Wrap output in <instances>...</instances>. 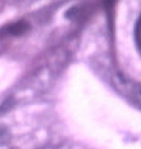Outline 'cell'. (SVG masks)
<instances>
[{"instance_id":"obj_1","label":"cell","mask_w":141,"mask_h":149,"mask_svg":"<svg viewBox=\"0 0 141 149\" xmlns=\"http://www.w3.org/2000/svg\"><path fill=\"white\" fill-rule=\"evenodd\" d=\"M26 30H27V24L23 22H18L10 27V32L13 33V35H21V33H23Z\"/></svg>"},{"instance_id":"obj_2","label":"cell","mask_w":141,"mask_h":149,"mask_svg":"<svg viewBox=\"0 0 141 149\" xmlns=\"http://www.w3.org/2000/svg\"><path fill=\"white\" fill-rule=\"evenodd\" d=\"M9 138V131L5 129L4 126H0V144L4 141H7Z\"/></svg>"}]
</instances>
